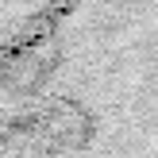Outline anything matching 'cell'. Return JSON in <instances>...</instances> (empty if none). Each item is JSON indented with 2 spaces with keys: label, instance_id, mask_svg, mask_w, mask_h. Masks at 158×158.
I'll return each instance as SVG.
<instances>
[{
  "label": "cell",
  "instance_id": "obj_1",
  "mask_svg": "<svg viewBox=\"0 0 158 158\" xmlns=\"http://www.w3.org/2000/svg\"><path fill=\"white\" fill-rule=\"evenodd\" d=\"M0 158H158V0H62L0 66Z\"/></svg>",
  "mask_w": 158,
  "mask_h": 158
},
{
  "label": "cell",
  "instance_id": "obj_2",
  "mask_svg": "<svg viewBox=\"0 0 158 158\" xmlns=\"http://www.w3.org/2000/svg\"><path fill=\"white\" fill-rule=\"evenodd\" d=\"M62 0H0V66L46 23Z\"/></svg>",
  "mask_w": 158,
  "mask_h": 158
}]
</instances>
